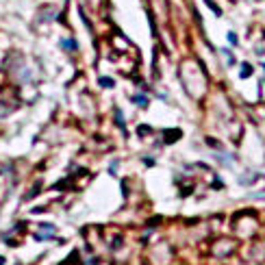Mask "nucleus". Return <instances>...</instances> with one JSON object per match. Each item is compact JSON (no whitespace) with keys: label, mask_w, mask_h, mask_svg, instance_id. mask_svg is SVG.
Returning a JSON list of instances; mask_svg holds the SVG:
<instances>
[{"label":"nucleus","mask_w":265,"mask_h":265,"mask_svg":"<svg viewBox=\"0 0 265 265\" xmlns=\"http://www.w3.org/2000/svg\"><path fill=\"white\" fill-rule=\"evenodd\" d=\"M228 42H230V44H237V37H235L232 33H228Z\"/></svg>","instance_id":"nucleus-1"}]
</instances>
